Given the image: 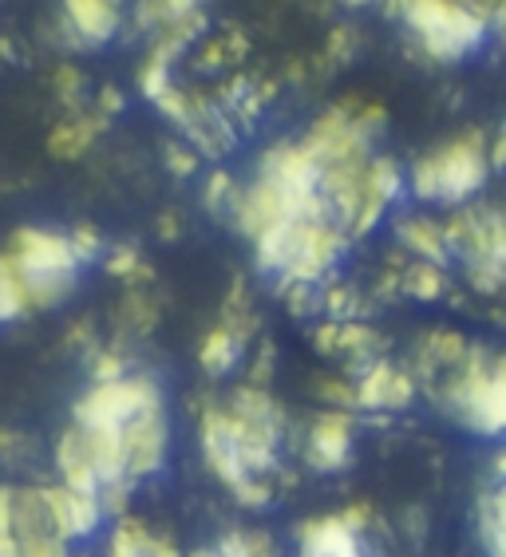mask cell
Returning <instances> with one entry per match:
<instances>
[{"mask_svg":"<svg viewBox=\"0 0 506 557\" xmlns=\"http://www.w3.org/2000/svg\"><path fill=\"white\" fill-rule=\"evenodd\" d=\"M420 392H428L431 404L452 416L459 428H467L479 440H498L506 428V380L503 356L486 344H467V352L452 368L423 380Z\"/></svg>","mask_w":506,"mask_h":557,"instance_id":"obj_1","label":"cell"},{"mask_svg":"<svg viewBox=\"0 0 506 557\" xmlns=\"http://www.w3.org/2000/svg\"><path fill=\"white\" fill-rule=\"evenodd\" d=\"M345 246L348 237L333 214L289 218L285 225H277V230H270L266 237L254 242V261L273 281L321 285V281H329L336 273V265L345 258Z\"/></svg>","mask_w":506,"mask_h":557,"instance_id":"obj_2","label":"cell"},{"mask_svg":"<svg viewBox=\"0 0 506 557\" xmlns=\"http://www.w3.org/2000/svg\"><path fill=\"white\" fill-rule=\"evenodd\" d=\"M396 16L420 52L440 64H459L486 44L495 28L483 0H392Z\"/></svg>","mask_w":506,"mask_h":557,"instance_id":"obj_3","label":"cell"},{"mask_svg":"<svg viewBox=\"0 0 506 557\" xmlns=\"http://www.w3.org/2000/svg\"><path fill=\"white\" fill-rule=\"evenodd\" d=\"M491 171L495 166H491V154H486L483 131H464V135H455V139L420 154L411 162V171L404 174V183L420 202L455 210V206L474 202L483 194Z\"/></svg>","mask_w":506,"mask_h":557,"instance_id":"obj_4","label":"cell"},{"mask_svg":"<svg viewBox=\"0 0 506 557\" xmlns=\"http://www.w3.org/2000/svg\"><path fill=\"white\" fill-rule=\"evenodd\" d=\"M443 237H447V253L464 261L467 285L474 293L495 297L506 277V222L498 202H464L452 214L440 218Z\"/></svg>","mask_w":506,"mask_h":557,"instance_id":"obj_5","label":"cell"},{"mask_svg":"<svg viewBox=\"0 0 506 557\" xmlns=\"http://www.w3.org/2000/svg\"><path fill=\"white\" fill-rule=\"evenodd\" d=\"M9 261L21 273L28 309H55L60 300L76 293L79 261L67 246V234L60 230H44V225H24L9 242Z\"/></svg>","mask_w":506,"mask_h":557,"instance_id":"obj_6","label":"cell"},{"mask_svg":"<svg viewBox=\"0 0 506 557\" xmlns=\"http://www.w3.org/2000/svg\"><path fill=\"white\" fill-rule=\"evenodd\" d=\"M380 127H384V111L372 103H336L324 115H317V123L305 135V150L312 154V162L329 171V166H345V162H365L368 154H377Z\"/></svg>","mask_w":506,"mask_h":557,"instance_id":"obj_7","label":"cell"},{"mask_svg":"<svg viewBox=\"0 0 506 557\" xmlns=\"http://www.w3.org/2000/svg\"><path fill=\"white\" fill-rule=\"evenodd\" d=\"M52 467H55V483L76 486V491L96 494L103 483L123 474V455H119V431L108 428H84V423H72L55 435L52 447Z\"/></svg>","mask_w":506,"mask_h":557,"instance_id":"obj_8","label":"cell"},{"mask_svg":"<svg viewBox=\"0 0 506 557\" xmlns=\"http://www.w3.org/2000/svg\"><path fill=\"white\" fill-rule=\"evenodd\" d=\"M162 404V387L151 372H127L108 384H87L72 399V423L84 428H108L119 431L131 416Z\"/></svg>","mask_w":506,"mask_h":557,"instance_id":"obj_9","label":"cell"},{"mask_svg":"<svg viewBox=\"0 0 506 557\" xmlns=\"http://www.w3.org/2000/svg\"><path fill=\"white\" fill-rule=\"evenodd\" d=\"M119 455H123V474L143 483V479H155V474L166 467V455H171V419H166V404H155V408L131 416L123 428H119Z\"/></svg>","mask_w":506,"mask_h":557,"instance_id":"obj_10","label":"cell"},{"mask_svg":"<svg viewBox=\"0 0 506 557\" xmlns=\"http://www.w3.org/2000/svg\"><path fill=\"white\" fill-rule=\"evenodd\" d=\"M353 392L360 411H408L420 396V384H416L411 368L396 364L388 356H377L356 368Z\"/></svg>","mask_w":506,"mask_h":557,"instance_id":"obj_11","label":"cell"},{"mask_svg":"<svg viewBox=\"0 0 506 557\" xmlns=\"http://www.w3.org/2000/svg\"><path fill=\"white\" fill-rule=\"evenodd\" d=\"M353 447H356V419L353 411H336V408H324L309 419V428H305V440H301V459L309 471H321V474H336L345 471L348 459H353Z\"/></svg>","mask_w":506,"mask_h":557,"instance_id":"obj_12","label":"cell"},{"mask_svg":"<svg viewBox=\"0 0 506 557\" xmlns=\"http://www.w3.org/2000/svg\"><path fill=\"white\" fill-rule=\"evenodd\" d=\"M44 506H48V518H52L55 534L64 537L67 546L72 542H84L103 525V506H99V494L76 491V486L64 483H48L40 486Z\"/></svg>","mask_w":506,"mask_h":557,"instance_id":"obj_13","label":"cell"},{"mask_svg":"<svg viewBox=\"0 0 506 557\" xmlns=\"http://www.w3.org/2000/svg\"><path fill=\"white\" fill-rule=\"evenodd\" d=\"M127 0H60V28L76 48H99L123 28Z\"/></svg>","mask_w":506,"mask_h":557,"instance_id":"obj_14","label":"cell"},{"mask_svg":"<svg viewBox=\"0 0 506 557\" xmlns=\"http://www.w3.org/2000/svg\"><path fill=\"white\" fill-rule=\"evenodd\" d=\"M408 190L404 183V166H399L392 154H372L365 162V206H360V218H356L353 237H368L384 222L392 206L399 202V194Z\"/></svg>","mask_w":506,"mask_h":557,"instance_id":"obj_15","label":"cell"},{"mask_svg":"<svg viewBox=\"0 0 506 557\" xmlns=\"http://www.w3.org/2000/svg\"><path fill=\"white\" fill-rule=\"evenodd\" d=\"M198 435H202V459H206V467L214 471L218 483L226 486V491H234L237 483H246L249 471L242 467V459H237V450H234V440H230L222 399H210V404L202 408Z\"/></svg>","mask_w":506,"mask_h":557,"instance_id":"obj_16","label":"cell"},{"mask_svg":"<svg viewBox=\"0 0 506 557\" xmlns=\"http://www.w3.org/2000/svg\"><path fill=\"white\" fill-rule=\"evenodd\" d=\"M312 341H317V352L341 356L353 372L368 360L384 356V344H388L368 321H324L312 329Z\"/></svg>","mask_w":506,"mask_h":557,"instance_id":"obj_17","label":"cell"},{"mask_svg":"<svg viewBox=\"0 0 506 557\" xmlns=\"http://www.w3.org/2000/svg\"><path fill=\"white\" fill-rule=\"evenodd\" d=\"M297 557H368L360 534H353L336 515L305 518L297 525Z\"/></svg>","mask_w":506,"mask_h":557,"instance_id":"obj_18","label":"cell"},{"mask_svg":"<svg viewBox=\"0 0 506 557\" xmlns=\"http://www.w3.org/2000/svg\"><path fill=\"white\" fill-rule=\"evenodd\" d=\"M396 242L399 249L416 261H431V265H447V237H443V222L431 214H399L396 218Z\"/></svg>","mask_w":506,"mask_h":557,"instance_id":"obj_19","label":"cell"},{"mask_svg":"<svg viewBox=\"0 0 506 557\" xmlns=\"http://www.w3.org/2000/svg\"><path fill=\"white\" fill-rule=\"evenodd\" d=\"M474 542L486 557H506V486L486 483L474 494Z\"/></svg>","mask_w":506,"mask_h":557,"instance_id":"obj_20","label":"cell"},{"mask_svg":"<svg viewBox=\"0 0 506 557\" xmlns=\"http://www.w3.org/2000/svg\"><path fill=\"white\" fill-rule=\"evenodd\" d=\"M467 336L455 333V329H431V333H423L420 341H416V356H411V375H416V384H423V380H431L435 372H443V368H452L459 356L467 352Z\"/></svg>","mask_w":506,"mask_h":557,"instance_id":"obj_21","label":"cell"},{"mask_svg":"<svg viewBox=\"0 0 506 557\" xmlns=\"http://www.w3.org/2000/svg\"><path fill=\"white\" fill-rule=\"evenodd\" d=\"M99 131H103V115H99V111H91V115H72L52 131L48 147H52L55 159H79V154L96 143Z\"/></svg>","mask_w":506,"mask_h":557,"instance_id":"obj_22","label":"cell"},{"mask_svg":"<svg viewBox=\"0 0 506 557\" xmlns=\"http://www.w3.org/2000/svg\"><path fill=\"white\" fill-rule=\"evenodd\" d=\"M202 4L206 0H135V21H139V28L159 36L162 28H171V24L202 16Z\"/></svg>","mask_w":506,"mask_h":557,"instance_id":"obj_23","label":"cell"},{"mask_svg":"<svg viewBox=\"0 0 506 557\" xmlns=\"http://www.w3.org/2000/svg\"><path fill=\"white\" fill-rule=\"evenodd\" d=\"M242 348H246V341H242L234 329H226V324L218 321L214 329L202 336V348H198V364H202L210 375H226L230 368L237 364Z\"/></svg>","mask_w":506,"mask_h":557,"instance_id":"obj_24","label":"cell"},{"mask_svg":"<svg viewBox=\"0 0 506 557\" xmlns=\"http://www.w3.org/2000/svg\"><path fill=\"white\" fill-rule=\"evenodd\" d=\"M159 542L151 525L135 515H119L108 534V557H147Z\"/></svg>","mask_w":506,"mask_h":557,"instance_id":"obj_25","label":"cell"},{"mask_svg":"<svg viewBox=\"0 0 506 557\" xmlns=\"http://www.w3.org/2000/svg\"><path fill=\"white\" fill-rule=\"evenodd\" d=\"M399 293L416 300H440L447 293V265H431V261H416L399 269Z\"/></svg>","mask_w":506,"mask_h":557,"instance_id":"obj_26","label":"cell"},{"mask_svg":"<svg viewBox=\"0 0 506 557\" xmlns=\"http://www.w3.org/2000/svg\"><path fill=\"white\" fill-rule=\"evenodd\" d=\"M28 309V297H24V285H21V273L16 265L9 261V253H0V324L9 321H21Z\"/></svg>","mask_w":506,"mask_h":557,"instance_id":"obj_27","label":"cell"},{"mask_svg":"<svg viewBox=\"0 0 506 557\" xmlns=\"http://www.w3.org/2000/svg\"><path fill=\"white\" fill-rule=\"evenodd\" d=\"M273 546V537L266 530H242V525H230L222 530V537L214 542L218 557H254L258 549Z\"/></svg>","mask_w":506,"mask_h":557,"instance_id":"obj_28","label":"cell"},{"mask_svg":"<svg viewBox=\"0 0 506 557\" xmlns=\"http://www.w3.org/2000/svg\"><path fill=\"white\" fill-rule=\"evenodd\" d=\"M36 455V443L24 431H0V467L4 471H24Z\"/></svg>","mask_w":506,"mask_h":557,"instance_id":"obj_29","label":"cell"},{"mask_svg":"<svg viewBox=\"0 0 506 557\" xmlns=\"http://www.w3.org/2000/svg\"><path fill=\"white\" fill-rule=\"evenodd\" d=\"M312 392L321 396L324 408L336 411H356V392H353V375H329V380H317Z\"/></svg>","mask_w":506,"mask_h":557,"instance_id":"obj_30","label":"cell"},{"mask_svg":"<svg viewBox=\"0 0 506 557\" xmlns=\"http://www.w3.org/2000/svg\"><path fill=\"white\" fill-rule=\"evenodd\" d=\"M87 372H91V384H108V380L127 375L131 364L119 348H91V364H87Z\"/></svg>","mask_w":506,"mask_h":557,"instance_id":"obj_31","label":"cell"},{"mask_svg":"<svg viewBox=\"0 0 506 557\" xmlns=\"http://www.w3.org/2000/svg\"><path fill=\"white\" fill-rule=\"evenodd\" d=\"M234 198H237V186H234V178L230 174H210V183H206V190H202V202H206V210L210 214H218V218H226L230 210H234Z\"/></svg>","mask_w":506,"mask_h":557,"instance_id":"obj_32","label":"cell"},{"mask_svg":"<svg viewBox=\"0 0 506 557\" xmlns=\"http://www.w3.org/2000/svg\"><path fill=\"white\" fill-rule=\"evenodd\" d=\"M159 312H155V300L147 293H131L127 305H123V324H131V333H151Z\"/></svg>","mask_w":506,"mask_h":557,"instance_id":"obj_33","label":"cell"},{"mask_svg":"<svg viewBox=\"0 0 506 557\" xmlns=\"http://www.w3.org/2000/svg\"><path fill=\"white\" fill-rule=\"evenodd\" d=\"M67 246H72V253H76L79 265H87V261L99 258V249H103V237H99V230L91 222H79L67 230Z\"/></svg>","mask_w":506,"mask_h":557,"instance_id":"obj_34","label":"cell"},{"mask_svg":"<svg viewBox=\"0 0 506 557\" xmlns=\"http://www.w3.org/2000/svg\"><path fill=\"white\" fill-rule=\"evenodd\" d=\"M108 273H115V277L123 281H135V277H151V269L143 265V253L135 246H119L111 249L108 258Z\"/></svg>","mask_w":506,"mask_h":557,"instance_id":"obj_35","label":"cell"},{"mask_svg":"<svg viewBox=\"0 0 506 557\" xmlns=\"http://www.w3.org/2000/svg\"><path fill=\"white\" fill-rule=\"evenodd\" d=\"M336 518H341V522H345L348 530H353V534H365V530L372 525V518H377V515H372V506H368V503H348Z\"/></svg>","mask_w":506,"mask_h":557,"instance_id":"obj_36","label":"cell"},{"mask_svg":"<svg viewBox=\"0 0 506 557\" xmlns=\"http://www.w3.org/2000/svg\"><path fill=\"white\" fill-rule=\"evenodd\" d=\"M166 166H171L174 174H195V166H198V154H195V147H166Z\"/></svg>","mask_w":506,"mask_h":557,"instance_id":"obj_37","label":"cell"},{"mask_svg":"<svg viewBox=\"0 0 506 557\" xmlns=\"http://www.w3.org/2000/svg\"><path fill=\"white\" fill-rule=\"evenodd\" d=\"M55 84L64 87L60 96H64L67 103L76 108V103H79V91H76V87H79V72H76V67H60V75H55Z\"/></svg>","mask_w":506,"mask_h":557,"instance_id":"obj_38","label":"cell"},{"mask_svg":"<svg viewBox=\"0 0 506 557\" xmlns=\"http://www.w3.org/2000/svg\"><path fill=\"white\" fill-rule=\"evenodd\" d=\"M147 557H183V554H178V546H174L171 537H162V534H159V542H155V549H151Z\"/></svg>","mask_w":506,"mask_h":557,"instance_id":"obj_39","label":"cell"},{"mask_svg":"<svg viewBox=\"0 0 506 557\" xmlns=\"http://www.w3.org/2000/svg\"><path fill=\"white\" fill-rule=\"evenodd\" d=\"M159 234H162V237H178V214H162Z\"/></svg>","mask_w":506,"mask_h":557,"instance_id":"obj_40","label":"cell"},{"mask_svg":"<svg viewBox=\"0 0 506 557\" xmlns=\"http://www.w3.org/2000/svg\"><path fill=\"white\" fill-rule=\"evenodd\" d=\"M186 557H218V554H214V546H202V549H195V554H186Z\"/></svg>","mask_w":506,"mask_h":557,"instance_id":"obj_41","label":"cell"},{"mask_svg":"<svg viewBox=\"0 0 506 557\" xmlns=\"http://www.w3.org/2000/svg\"><path fill=\"white\" fill-rule=\"evenodd\" d=\"M72 557H87V554H72Z\"/></svg>","mask_w":506,"mask_h":557,"instance_id":"obj_42","label":"cell"}]
</instances>
